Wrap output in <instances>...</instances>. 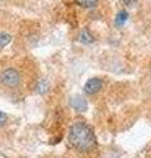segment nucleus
<instances>
[{
	"label": "nucleus",
	"instance_id": "f257e3e1",
	"mask_svg": "<svg viewBox=\"0 0 151 158\" xmlns=\"http://www.w3.org/2000/svg\"><path fill=\"white\" fill-rule=\"evenodd\" d=\"M69 140L71 145L76 148L77 150H89L95 146V136L92 131L84 124H75L72 125Z\"/></svg>",
	"mask_w": 151,
	"mask_h": 158
},
{
	"label": "nucleus",
	"instance_id": "f03ea898",
	"mask_svg": "<svg viewBox=\"0 0 151 158\" xmlns=\"http://www.w3.org/2000/svg\"><path fill=\"white\" fill-rule=\"evenodd\" d=\"M0 79H2V82L6 86L16 87V86H18V83H20V74L16 70H13V69H7V70H4L2 73Z\"/></svg>",
	"mask_w": 151,
	"mask_h": 158
},
{
	"label": "nucleus",
	"instance_id": "7ed1b4c3",
	"mask_svg": "<svg viewBox=\"0 0 151 158\" xmlns=\"http://www.w3.org/2000/svg\"><path fill=\"white\" fill-rule=\"evenodd\" d=\"M101 87H103V81L99 78H92V79H88L84 85V92L92 95V94H96L97 91H100Z\"/></svg>",
	"mask_w": 151,
	"mask_h": 158
},
{
	"label": "nucleus",
	"instance_id": "20e7f679",
	"mask_svg": "<svg viewBox=\"0 0 151 158\" xmlns=\"http://www.w3.org/2000/svg\"><path fill=\"white\" fill-rule=\"evenodd\" d=\"M71 107L74 108L75 111L84 112L87 110V102L81 96H75L71 99Z\"/></svg>",
	"mask_w": 151,
	"mask_h": 158
},
{
	"label": "nucleus",
	"instance_id": "39448f33",
	"mask_svg": "<svg viewBox=\"0 0 151 158\" xmlns=\"http://www.w3.org/2000/svg\"><path fill=\"white\" fill-rule=\"evenodd\" d=\"M126 20H128V12L126 11H121L117 13V16L114 19V24L117 27H122L124 24L126 23Z\"/></svg>",
	"mask_w": 151,
	"mask_h": 158
},
{
	"label": "nucleus",
	"instance_id": "423d86ee",
	"mask_svg": "<svg viewBox=\"0 0 151 158\" xmlns=\"http://www.w3.org/2000/svg\"><path fill=\"white\" fill-rule=\"evenodd\" d=\"M92 41H93V37H92V34L89 33L88 29L81 31V33H80V42H83V44H91Z\"/></svg>",
	"mask_w": 151,
	"mask_h": 158
},
{
	"label": "nucleus",
	"instance_id": "0eeeda50",
	"mask_svg": "<svg viewBox=\"0 0 151 158\" xmlns=\"http://www.w3.org/2000/svg\"><path fill=\"white\" fill-rule=\"evenodd\" d=\"M75 3L77 6L84 7V8H93V7H96L97 0H75Z\"/></svg>",
	"mask_w": 151,
	"mask_h": 158
},
{
	"label": "nucleus",
	"instance_id": "6e6552de",
	"mask_svg": "<svg viewBox=\"0 0 151 158\" xmlns=\"http://www.w3.org/2000/svg\"><path fill=\"white\" fill-rule=\"evenodd\" d=\"M11 40L12 37L9 36V34L7 33H0V49L4 48V46H7L9 42H11Z\"/></svg>",
	"mask_w": 151,
	"mask_h": 158
},
{
	"label": "nucleus",
	"instance_id": "1a4fd4ad",
	"mask_svg": "<svg viewBox=\"0 0 151 158\" xmlns=\"http://www.w3.org/2000/svg\"><path fill=\"white\" fill-rule=\"evenodd\" d=\"M6 121H7V116H6V113L0 112V127L6 124Z\"/></svg>",
	"mask_w": 151,
	"mask_h": 158
},
{
	"label": "nucleus",
	"instance_id": "9d476101",
	"mask_svg": "<svg viewBox=\"0 0 151 158\" xmlns=\"http://www.w3.org/2000/svg\"><path fill=\"white\" fill-rule=\"evenodd\" d=\"M124 3L126 4V6H134L135 0H124Z\"/></svg>",
	"mask_w": 151,
	"mask_h": 158
}]
</instances>
